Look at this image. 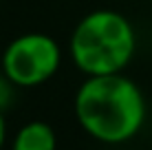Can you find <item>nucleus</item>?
I'll list each match as a JSON object with an SVG mask.
<instances>
[{
	"mask_svg": "<svg viewBox=\"0 0 152 150\" xmlns=\"http://www.w3.org/2000/svg\"><path fill=\"white\" fill-rule=\"evenodd\" d=\"M137 51L134 27L115 9H95L75 24L69 42L71 60L86 77L124 73Z\"/></svg>",
	"mask_w": 152,
	"mask_h": 150,
	"instance_id": "2",
	"label": "nucleus"
},
{
	"mask_svg": "<svg viewBox=\"0 0 152 150\" xmlns=\"http://www.w3.org/2000/svg\"><path fill=\"white\" fill-rule=\"evenodd\" d=\"M11 150H57V135L53 126L42 119L27 121L15 132Z\"/></svg>",
	"mask_w": 152,
	"mask_h": 150,
	"instance_id": "4",
	"label": "nucleus"
},
{
	"mask_svg": "<svg viewBox=\"0 0 152 150\" xmlns=\"http://www.w3.org/2000/svg\"><path fill=\"white\" fill-rule=\"evenodd\" d=\"M62 64V49L49 33L31 31L13 38L4 46L0 69L18 89H33L57 73Z\"/></svg>",
	"mask_w": 152,
	"mask_h": 150,
	"instance_id": "3",
	"label": "nucleus"
},
{
	"mask_svg": "<svg viewBox=\"0 0 152 150\" xmlns=\"http://www.w3.org/2000/svg\"><path fill=\"white\" fill-rule=\"evenodd\" d=\"M4 139H7V124H4V117H2V113H0V148H2Z\"/></svg>",
	"mask_w": 152,
	"mask_h": 150,
	"instance_id": "6",
	"label": "nucleus"
},
{
	"mask_svg": "<svg viewBox=\"0 0 152 150\" xmlns=\"http://www.w3.org/2000/svg\"><path fill=\"white\" fill-rule=\"evenodd\" d=\"M150 2H152V0H150Z\"/></svg>",
	"mask_w": 152,
	"mask_h": 150,
	"instance_id": "7",
	"label": "nucleus"
},
{
	"mask_svg": "<svg viewBox=\"0 0 152 150\" xmlns=\"http://www.w3.org/2000/svg\"><path fill=\"white\" fill-rule=\"evenodd\" d=\"M18 89V86L13 84L11 80H9L7 75L0 71V113H4L9 106H11L13 102V91Z\"/></svg>",
	"mask_w": 152,
	"mask_h": 150,
	"instance_id": "5",
	"label": "nucleus"
},
{
	"mask_svg": "<svg viewBox=\"0 0 152 150\" xmlns=\"http://www.w3.org/2000/svg\"><path fill=\"white\" fill-rule=\"evenodd\" d=\"M73 106L82 130L102 143L128 141L145 121V97L124 73L86 77Z\"/></svg>",
	"mask_w": 152,
	"mask_h": 150,
	"instance_id": "1",
	"label": "nucleus"
}]
</instances>
